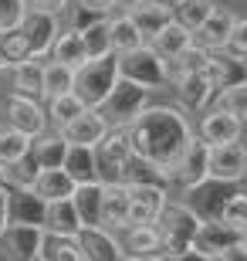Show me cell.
<instances>
[{"label":"cell","mask_w":247,"mask_h":261,"mask_svg":"<svg viewBox=\"0 0 247 261\" xmlns=\"http://www.w3.org/2000/svg\"><path fill=\"white\" fill-rule=\"evenodd\" d=\"M220 221L230 224V227H240V231L247 234V194L234 190V194L227 197V203H224V211H220Z\"/></svg>","instance_id":"7bdbcfd3"},{"label":"cell","mask_w":247,"mask_h":261,"mask_svg":"<svg viewBox=\"0 0 247 261\" xmlns=\"http://www.w3.org/2000/svg\"><path fill=\"white\" fill-rule=\"evenodd\" d=\"M78 248H81V258L85 261H122V248H119V238L115 231L95 224V227H81L75 234Z\"/></svg>","instance_id":"5bb4252c"},{"label":"cell","mask_w":247,"mask_h":261,"mask_svg":"<svg viewBox=\"0 0 247 261\" xmlns=\"http://www.w3.org/2000/svg\"><path fill=\"white\" fill-rule=\"evenodd\" d=\"M71 4V0H28V7L31 10H48V14H65V7Z\"/></svg>","instance_id":"7dc6e473"},{"label":"cell","mask_w":247,"mask_h":261,"mask_svg":"<svg viewBox=\"0 0 247 261\" xmlns=\"http://www.w3.org/2000/svg\"><path fill=\"white\" fill-rule=\"evenodd\" d=\"M234 244H244V231H240V227H230V224H224V221H203L197 238H193V248L207 251L210 258H217L220 251H227Z\"/></svg>","instance_id":"d6986e66"},{"label":"cell","mask_w":247,"mask_h":261,"mask_svg":"<svg viewBox=\"0 0 247 261\" xmlns=\"http://www.w3.org/2000/svg\"><path fill=\"white\" fill-rule=\"evenodd\" d=\"M31 190H34V194H38L44 203L65 200V197L75 194V180L65 173V166H58V170H38V176H34Z\"/></svg>","instance_id":"d4e9b609"},{"label":"cell","mask_w":247,"mask_h":261,"mask_svg":"<svg viewBox=\"0 0 247 261\" xmlns=\"http://www.w3.org/2000/svg\"><path fill=\"white\" fill-rule=\"evenodd\" d=\"M244 136V122L237 116H230L224 109H210L207 116L200 119V139L207 146H220V143H240Z\"/></svg>","instance_id":"e0dca14e"},{"label":"cell","mask_w":247,"mask_h":261,"mask_svg":"<svg viewBox=\"0 0 247 261\" xmlns=\"http://www.w3.org/2000/svg\"><path fill=\"white\" fill-rule=\"evenodd\" d=\"M61 166L75 184H88V180H95V149L92 146H68Z\"/></svg>","instance_id":"d6a6232c"},{"label":"cell","mask_w":247,"mask_h":261,"mask_svg":"<svg viewBox=\"0 0 247 261\" xmlns=\"http://www.w3.org/2000/svg\"><path fill=\"white\" fill-rule=\"evenodd\" d=\"M24 14H28V0H0V31L20 28Z\"/></svg>","instance_id":"ee69618b"},{"label":"cell","mask_w":247,"mask_h":261,"mask_svg":"<svg viewBox=\"0 0 247 261\" xmlns=\"http://www.w3.org/2000/svg\"><path fill=\"white\" fill-rule=\"evenodd\" d=\"M108 122H105V116L98 112V109H85V112H78L68 126H61L58 133L65 136L68 146H92L95 149L98 143L105 139V133H108Z\"/></svg>","instance_id":"4fadbf2b"},{"label":"cell","mask_w":247,"mask_h":261,"mask_svg":"<svg viewBox=\"0 0 247 261\" xmlns=\"http://www.w3.org/2000/svg\"><path fill=\"white\" fill-rule=\"evenodd\" d=\"M125 133H129V143H132L135 156H143L149 163L170 170L176 163V156L183 153V146L190 143L193 129L180 109L146 106L132 126H125Z\"/></svg>","instance_id":"6da1fadb"},{"label":"cell","mask_w":247,"mask_h":261,"mask_svg":"<svg viewBox=\"0 0 247 261\" xmlns=\"http://www.w3.org/2000/svg\"><path fill=\"white\" fill-rule=\"evenodd\" d=\"M173 88H176L180 106L190 109V112L207 109L210 102H213V95H217V88H213V82L207 78V71H186V75H180L173 82Z\"/></svg>","instance_id":"ac0fdd59"},{"label":"cell","mask_w":247,"mask_h":261,"mask_svg":"<svg viewBox=\"0 0 247 261\" xmlns=\"http://www.w3.org/2000/svg\"><path fill=\"white\" fill-rule=\"evenodd\" d=\"M146 106H149V88L135 85L129 78H119L115 88L108 92V98L98 106V112L105 116V122L112 129H125L139 119V112H143Z\"/></svg>","instance_id":"277c9868"},{"label":"cell","mask_w":247,"mask_h":261,"mask_svg":"<svg viewBox=\"0 0 247 261\" xmlns=\"http://www.w3.org/2000/svg\"><path fill=\"white\" fill-rule=\"evenodd\" d=\"M20 34L28 38L31 58L44 61L51 55L54 38L61 34V17H58V14H48V10H31L28 7V14H24V20H20Z\"/></svg>","instance_id":"ba28073f"},{"label":"cell","mask_w":247,"mask_h":261,"mask_svg":"<svg viewBox=\"0 0 247 261\" xmlns=\"http://www.w3.org/2000/svg\"><path fill=\"white\" fill-rule=\"evenodd\" d=\"M4 126L17 129V133L24 136H41L48 133V112H44V106H41L38 98H28V95H14L4 102Z\"/></svg>","instance_id":"9c48e42d"},{"label":"cell","mask_w":247,"mask_h":261,"mask_svg":"<svg viewBox=\"0 0 247 261\" xmlns=\"http://www.w3.org/2000/svg\"><path fill=\"white\" fill-rule=\"evenodd\" d=\"M48 58L51 61H61V65H68V68H81L88 61L85 44H81V34H78V31L61 28V34H58L54 44H51V55H48Z\"/></svg>","instance_id":"1f68e13d"},{"label":"cell","mask_w":247,"mask_h":261,"mask_svg":"<svg viewBox=\"0 0 247 261\" xmlns=\"http://www.w3.org/2000/svg\"><path fill=\"white\" fill-rule=\"evenodd\" d=\"M135 4H139V0H112V7H119L122 14H125V10H132Z\"/></svg>","instance_id":"f5cc1de1"},{"label":"cell","mask_w":247,"mask_h":261,"mask_svg":"<svg viewBox=\"0 0 247 261\" xmlns=\"http://www.w3.org/2000/svg\"><path fill=\"white\" fill-rule=\"evenodd\" d=\"M115 82H119V55L112 51V55H102V58H88L81 68H75L71 92L85 102V109H98L115 88Z\"/></svg>","instance_id":"7a4b0ae2"},{"label":"cell","mask_w":247,"mask_h":261,"mask_svg":"<svg viewBox=\"0 0 247 261\" xmlns=\"http://www.w3.org/2000/svg\"><path fill=\"white\" fill-rule=\"evenodd\" d=\"M85 4H92V7H98V10H105V14H112V0H85Z\"/></svg>","instance_id":"816d5d0a"},{"label":"cell","mask_w":247,"mask_h":261,"mask_svg":"<svg viewBox=\"0 0 247 261\" xmlns=\"http://www.w3.org/2000/svg\"><path fill=\"white\" fill-rule=\"evenodd\" d=\"M125 224H129V187L102 184V227L119 231Z\"/></svg>","instance_id":"7402d4cb"},{"label":"cell","mask_w":247,"mask_h":261,"mask_svg":"<svg viewBox=\"0 0 247 261\" xmlns=\"http://www.w3.org/2000/svg\"><path fill=\"white\" fill-rule=\"evenodd\" d=\"M122 184H152V187H166L170 190V170H162V166L132 153L122 166Z\"/></svg>","instance_id":"f1b7e54d"},{"label":"cell","mask_w":247,"mask_h":261,"mask_svg":"<svg viewBox=\"0 0 247 261\" xmlns=\"http://www.w3.org/2000/svg\"><path fill=\"white\" fill-rule=\"evenodd\" d=\"M129 17L135 20V28L143 31V38L149 41L156 31L166 24V20H173V7H166V4H156V0H139L132 10H125Z\"/></svg>","instance_id":"83f0119b"},{"label":"cell","mask_w":247,"mask_h":261,"mask_svg":"<svg viewBox=\"0 0 247 261\" xmlns=\"http://www.w3.org/2000/svg\"><path fill=\"white\" fill-rule=\"evenodd\" d=\"M44 211L48 203L41 200L34 190H10V224H34L41 227L44 224Z\"/></svg>","instance_id":"484cf974"},{"label":"cell","mask_w":247,"mask_h":261,"mask_svg":"<svg viewBox=\"0 0 247 261\" xmlns=\"http://www.w3.org/2000/svg\"><path fill=\"white\" fill-rule=\"evenodd\" d=\"M156 4H166V7H173V4H180V0H156Z\"/></svg>","instance_id":"9f6ffc18"},{"label":"cell","mask_w":247,"mask_h":261,"mask_svg":"<svg viewBox=\"0 0 247 261\" xmlns=\"http://www.w3.org/2000/svg\"><path fill=\"white\" fill-rule=\"evenodd\" d=\"M0 187H7V173H4V166H0Z\"/></svg>","instance_id":"11a10c76"},{"label":"cell","mask_w":247,"mask_h":261,"mask_svg":"<svg viewBox=\"0 0 247 261\" xmlns=\"http://www.w3.org/2000/svg\"><path fill=\"white\" fill-rule=\"evenodd\" d=\"M0 122H4V102H0Z\"/></svg>","instance_id":"680465c9"},{"label":"cell","mask_w":247,"mask_h":261,"mask_svg":"<svg viewBox=\"0 0 247 261\" xmlns=\"http://www.w3.org/2000/svg\"><path fill=\"white\" fill-rule=\"evenodd\" d=\"M213 261H247V244H234L227 251H220Z\"/></svg>","instance_id":"f907efd6"},{"label":"cell","mask_w":247,"mask_h":261,"mask_svg":"<svg viewBox=\"0 0 247 261\" xmlns=\"http://www.w3.org/2000/svg\"><path fill=\"white\" fill-rule=\"evenodd\" d=\"M244 163H247V146H240V143L210 146V180L237 184L244 176Z\"/></svg>","instance_id":"9a60e30c"},{"label":"cell","mask_w":247,"mask_h":261,"mask_svg":"<svg viewBox=\"0 0 247 261\" xmlns=\"http://www.w3.org/2000/svg\"><path fill=\"white\" fill-rule=\"evenodd\" d=\"M0 34H4V31H0Z\"/></svg>","instance_id":"94428289"},{"label":"cell","mask_w":247,"mask_h":261,"mask_svg":"<svg viewBox=\"0 0 247 261\" xmlns=\"http://www.w3.org/2000/svg\"><path fill=\"white\" fill-rule=\"evenodd\" d=\"M71 203H75V211H78L81 227H95V224H102V184H98V180L75 184Z\"/></svg>","instance_id":"603a6c76"},{"label":"cell","mask_w":247,"mask_h":261,"mask_svg":"<svg viewBox=\"0 0 247 261\" xmlns=\"http://www.w3.org/2000/svg\"><path fill=\"white\" fill-rule=\"evenodd\" d=\"M146 44H149L159 58H180L183 51L193 44V31H186L180 20H166V24H162Z\"/></svg>","instance_id":"44dd1931"},{"label":"cell","mask_w":247,"mask_h":261,"mask_svg":"<svg viewBox=\"0 0 247 261\" xmlns=\"http://www.w3.org/2000/svg\"><path fill=\"white\" fill-rule=\"evenodd\" d=\"M48 122L54 129H61V126H68L71 119L78 116V112H85V102L75 95V92H65V95H54V98H48Z\"/></svg>","instance_id":"d590c367"},{"label":"cell","mask_w":247,"mask_h":261,"mask_svg":"<svg viewBox=\"0 0 247 261\" xmlns=\"http://www.w3.org/2000/svg\"><path fill=\"white\" fill-rule=\"evenodd\" d=\"M41 227L51 231V234H68V238H75V234L81 231V221H78V211H75V203H71V197L51 200L48 211H44V224H41Z\"/></svg>","instance_id":"4316f807"},{"label":"cell","mask_w":247,"mask_h":261,"mask_svg":"<svg viewBox=\"0 0 247 261\" xmlns=\"http://www.w3.org/2000/svg\"><path fill=\"white\" fill-rule=\"evenodd\" d=\"M213 7H217L213 0H180V4H173V20H180L186 31L197 34V28L213 14Z\"/></svg>","instance_id":"8d00e7d4"},{"label":"cell","mask_w":247,"mask_h":261,"mask_svg":"<svg viewBox=\"0 0 247 261\" xmlns=\"http://www.w3.org/2000/svg\"><path fill=\"white\" fill-rule=\"evenodd\" d=\"M240 180H244V184H247V163H244V176H240Z\"/></svg>","instance_id":"6f0895ef"},{"label":"cell","mask_w":247,"mask_h":261,"mask_svg":"<svg viewBox=\"0 0 247 261\" xmlns=\"http://www.w3.org/2000/svg\"><path fill=\"white\" fill-rule=\"evenodd\" d=\"M65 153H68V143L58 129L54 133H41V136L31 139V156H34L38 170H58V166L65 163Z\"/></svg>","instance_id":"cb8c5ba5"},{"label":"cell","mask_w":247,"mask_h":261,"mask_svg":"<svg viewBox=\"0 0 247 261\" xmlns=\"http://www.w3.org/2000/svg\"><path fill=\"white\" fill-rule=\"evenodd\" d=\"M108 14L105 10H98V7H92V4H85V0H71L65 7V28L68 31H85V28H92V24H98V20H105Z\"/></svg>","instance_id":"74e56055"},{"label":"cell","mask_w":247,"mask_h":261,"mask_svg":"<svg viewBox=\"0 0 247 261\" xmlns=\"http://www.w3.org/2000/svg\"><path fill=\"white\" fill-rule=\"evenodd\" d=\"M10 224V187H0V234Z\"/></svg>","instance_id":"c3c4849f"},{"label":"cell","mask_w":247,"mask_h":261,"mask_svg":"<svg viewBox=\"0 0 247 261\" xmlns=\"http://www.w3.org/2000/svg\"><path fill=\"white\" fill-rule=\"evenodd\" d=\"M213 98H217V109H224L230 116H237L240 122H247V82H240L234 88H224Z\"/></svg>","instance_id":"60d3db41"},{"label":"cell","mask_w":247,"mask_h":261,"mask_svg":"<svg viewBox=\"0 0 247 261\" xmlns=\"http://www.w3.org/2000/svg\"><path fill=\"white\" fill-rule=\"evenodd\" d=\"M81 34V44H85L88 58H102V55H112V38H108V17L92 24V28L78 31Z\"/></svg>","instance_id":"f35d334b"},{"label":"cell","mask_w":247,"mask_h":261,"mask_svg":"<svg viewBox=\"0 0 247 261\" xmlns=\"http://www.w3.org/2000/svg\"><path fill=\"white\" fill-rule=\"evenodd\" d=\"M4 173H7V187L10 190H28L34 184V176H38V163H34V156H20L14 160L10 166H4Z\"/></svg>","instance_id":"ab89813d"},{"label":"cell","mask_w":247,"mask_h":261,"mask_svg":"<svg viewBox=\"0 0 247 261\" xmlns=\"http://www.w3.org/2000/svg\"><path fill=\"white\" fill-rule=\"evenodd\" d=\"M227 48L234 51V55H244V58H247V17L234 24V31H230V41H227Z\"/></svg>","instance_id":"bcb514c9"},{"label":"cell","mask_w":247,"mask_h":261,"mask_svg":"<svg viewBox=\"0 0 247 261\" xmlns=\"http://www.w3.org/2000/svg\"><path fill=\"white\" fill-rule=\"evenodd\" d=\"M203 180H210V146L200 136H190V143L183 146V153L170 166V184L183 187V194H186Z\"/></svg>","instance_id":"5b68a950"},{"label":"cell","mask_w":247,"mask_h":261,"mask_svg":"<svg viewBox=\"0 0 247 261\" xmlns=\"http://www.w3.org/2000/svg\"><path fill=\"white\" fill-rule=\"evenodd\" d=\"M129 187V224H156L170 200L166 187L152 184H125Z\"/></svg>","instance_id":"30bf717a"},{"label":"cell","mask_w":247,"mask_h":261,"mask_svg":"<svg viewBox=\"0 0 247 261\" xmlns=\"http://www.w3.org/2000/svg\"><path fill=\"white\" fill-rule=\"evenodd\" d=\"M244 244H247V234H244Z\"/></svg>","instance_id":"91938a15"},{"label":"cell","mask_w":247,"mask_h":261,"mask_svg":"<svg viewBox=\"0 0 247 261\" xmlns=\"http://www.w3.org/2000/svg\"><path fill=\"white\" fill-rule=\"evenodd\" d=\"M200 224H203V217H200L186 200H166L159 221H156L159 238H162V254L173 258V254L186 251L193 244V238H197Z\"/></svg>","instance_id":"3957f363"},{"label":"cell","mask_w":247,"mask_h":261,"mask_svg":"<svg viewBox=\"0 0 247 261\" xmlns=\"http://www.w3.org/2000/svg\"><path fill=\"white\" fill-rule=\"evenodd\" d=\"M0 55L7 58V65H10V68L17 65V61H28V58H31L28 38L20 34V28H14V31H4V34H0Z\"/></svg>","instance_id":"b9f144b4"},{"label":"cell","mask_w":247,"mask_h":261,"mask_svg":"<svg viewBox=\"0 0 247 261\" xmlns=\"http://www.w3.org/2000/svg\"><path fill=\"white\" fill-rule=\"evenodd\" d=\"M125 261H166L162 254H143V258H125Z\"/></svg>","instance_id":"db71d44e"},{"label":"cell","mask_w":247,"mask_h":261,"mask_svg":"<svg viewBox=\"0 0 247 261\" xmlns=\"http://www.w3.org/2000/svg\"><path fill=\"white\" fill-rule=\"evenodd\" d=\"M210 55H213V51H207V48H200L197 41H193L190 48H186V51H183V55H180L183 75H186V71H207V65H210Z\"/></svg>","instance_id":"f6af8a7d"},{"label":"cell","mask_w":247,"mask_h":261,"mask_svg":"<svg viewBox=\"0 0 247 261\" xmlns=\"http://www.w3.org/2000/svg\"><path fill=\"white\" fill-rule=\"evenodd\" d=\"M41 78H44V61H38V58L17 61V65L10 68V85H14L17 95L41 98Z\"/></svg>","instance_id":"4dcf8cb0"},{"label":"cell","mask_w":247,"mask_h":261,"mask_svg":"<svg viewBox=\"0 0 247 261\" xmlns=\"http://www.w3.org/2000/svg\"><path fill=\"white\" fill-rule=\"evenodd\" d=\"M108 38H112V51L115 55H125V51L146 44L143 31L135 28V20L129 14H108Z\"/></svg>","instance_id":"f546056e"},{"label":"cell","mask_w":247,"mask_h":261,"mask_svg":"<svg viewBox=\"0 0 247 261\" xmlns=\"http://www.w3.org/2000/svg\"><path fill=\"white\" fill-rule=\"evenodd\" d=\"M207 78L213 82L217 92L240 85V82H247V58L244 55H234L230 48L213 51L210 55V65H207Z\"/></svg>","instance_id":"2e32d148"},{"label":"cell","mask_w":247,"mask_h":261,"mask_svg":"<svg viewBox=\"0 0 247 261\" xmlns=\"http://www.w3.org/2000/svg\"><path fill=\"white\" fill-rule=\"evenodd\" d=\"M132 156V143L125 129H108L95 146V180L98 184H122V166Z\"/></svg>","instance_id":"8992f818"},{"label":"cell","mask_w":247,"mask_h":261,"mask_svg":"<svg viewBox=\"0 0 247 261\" xmlns=\"http://www.w3.org/2000/svg\"><path fill=\"white\" fill-rule=\"evenodd\" d=\"M115 238H119V248H122V261L143 258V254H162V238L156 224H125V227L115 231Z\"/></svg>","instance_id":"7c38bea8"},{"label":"cell","mask_w":247,"mask_h":261,"mask_svg":"<svg viewBox=\"0 0 247 261\" xmlns=\"http://www.w3.org/2000/svg\"><path fill=\"white\" fill-rule=\"evenodd\" d=\"M166 261H213L207 251H200V248H186V251H180V254H173V258H166Z\"/></svg>","instance_id":"681fc988"},{"label":"cell","mask_w":247,"mask_h":261,"mask_svg":"<svg viewBox=\"0 0 247 261\" xmlns=\"http://www.w3.org/2000/svg\"><path fill=\"white\" fill-rule=\"evenodd\" d=\"M75 85V68L61 65V61H44V78H41V98H54L71 92Z\"/></svg>","instance_id":"e575fe53"},{"label":"cell","mask_w":247,"mask_h":261,"mask_svg":"<svg viewBox=\"0 0 247 261\" xmlns=\"http://www.w3.org/2000/svg\"><path fill=\"white\" fill-rule=\"evenodd\" d=\"M234 24H237V17L230 14V10L224 7H213V14H210L203 24L197 28V34H193V41H197L200 48H207V51H220V48H227V41H230V31H234Z\"/></svg>","instance_id":"ffe728a7"},{"label":"cell","mask_w":247,"mask_h":261,"mask_svg":"<svg viewBox=\"0 0 247 261\" xmlns=\"http://www.w3.org/2000/svg\"><path fill=\"white\" fill-rule=\"evenodd\" d=\"M119 78H129L143 88H162L166 85V68H162V58L149 44H139V48L119 55Z\"/></svg>","instance_id":"52a82bcc"},{"label":"cell","mask_w":247,"mask_h":261,"mask_svg":"<svg viewBox=\"0 0 247 261\" xmlns=\"http://www.w3.org/2000/svg\"><path fill=\"white\" fill-rule=\"evenodd\" d=\"M38 261H85V258H81V248H78L75 238L44 231V241H41V258Z\"/></svg>","instance_id":"836d02e7"},{"label":"cell","mask_w":247,"mask_h":261,"mask_svg":"<svg viewBox=\"0 0 247 261\" xmlns=\"http://www.w3.org/2000/svg\"><path fill=\"white\" fill-rule=\"evenodd\" d=\"M41 241H44V227L34 224H7L0 234V248L7 251L10 261H38Z\"/></svg>","instance_id":"8fae6325"}]
</instances>
